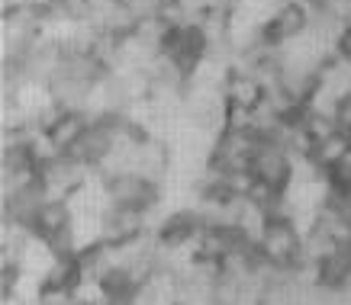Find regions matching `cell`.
Wrapping results in <instances>:
<instances>
[{
    "mask_svg": "<svg viewBox=\"0 0 351 305\" xmlns=\"http://www.w3.org/2000/svg\"><path fill=\"white\" fill-rule=\"evenodd\" d=\"M107 183V196L110 206H119V209H138V212H152L165 202V189L161 183L149 180L138 170H126V174H117V177L104 180Z\"/></svg>",
    "mask_w": 351,
    "mask_h": 305,
    "instance_id": "obj_1",
    "label": "cell"
},
{
    "mask_svg": "<svg viewBox=\"0 0 351 305\" xmlns=\"http://www.w3.org/2000/svg\"><path fill=\"white\" fill-rule=\"evenodd\" d=\"M252 177L261 180L265 187H271L274 193H287V187L293 183V174H297V161L284 145H274V142H261L252 158Z\"/></svg>",
    "mask_w": 351,
    "mask_h": 305,
    "instance_id": "obj_2",
    "label": "cell"
},
{
    "mask_svg": "<svg viewBox=\"0 0 351 305\" xmlns=\"http://www.w3.org/2000/svg\"><path fill=\"white\" fill-rule=\"evenodd\" d=\"M90 119L94 116H87V113H77V109H68L58 122H55L45 135H49V142H52V148L58 151V155H68L71 148L81 142V135L87 132V126H90Z\"/></svg>",
    "mask_w": 351,
    "mask_h": 305,
    "instance_id": "obj_3",
    "label": "cell"
}]
</instances>
